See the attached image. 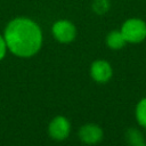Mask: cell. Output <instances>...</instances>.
<instances>
[{
  "label": "cell",
  "mask_w": 146,
  "mask_h": 146,
  "mask_svg": "<svg viewBox=\"0 0 146 146\" xmlns=\"http://www.w3.org/2000/svg\"><path fill=\"white\" fill-rule=\"evenodd\" d=\"M3 39L14 55L18 57H31L42 46V32L40 26L31 18L16 17L11 19L3 33Z\"/></svg>",
  "instance_id": "1"
},
{
  "label": "cell",
  "mask_w": 146,
  "mask_h": 146,
  "mask_svg": "<svg viewBox=\"0 0 146 146\" xmlns=\"http://www.w3.org/2000/svg\"><path fill=\"white\" fill-rule=\"evenodd\" d=\"M120 31L125 41L130 43H139L146 39V23L140 18L127 19Z\"/></svg>",
  "instance_id": "2"
},
{
  "label": "cell",
  "mask_w": 146,
  "mask_h": 146,
  "mask_svg": "<svg viewBox=\"0 0 146 146\" xmlns=\"http://www.w3.org/2000/svg\"><path fill=\"white\" fill-rule=\"evenodd\" d=\"M54 38L60 43H70L75 39L76 29L68 19H58L51 26Z\"/></svg>",
  "instance_id": "3"
},
{
  "label": "cell",
  "mask_w": 146,
  "mask_h": 146,
  "mask_svg": "<svg viewBox=\"0 0 146 146\" xmlns=\"http://www.w3.org/2000/svg\"><path fill=\"white\" fill-rule=\"evenodd\" d=\"M90 74H91V76L95 81L104 83V82H107L111 79L112 67H111L108 62L103 60V59H98V60H95L91 64Z\"/></svg>",
  "instance_id": "4"
},
{
  "label": "cell",
  "mask_w": 146,
  "mask_h": 146,
  "mask_svg": "<svg viewBox=\"0 0 146 146\" xmlns=\"http://www.w3.org/2000/svg\"><path fill=\"white\" fill-rule=\"evenodd\" d=\"M70 133V122L64 116H56L49 124V135L56 140L65 139Z\"/></svg>",
  "instance_id": "5"
},
{
  "label": "cell",
  "mask_w": 146,
  "mask_h": 146,
  "mask_svg": "<svg viewBox=\"0 0 146 146\" xmlns=\"http://www.w3.org/2000/svg\"><path fill=\"white\" fill-rule=\"evenodd\" d=\"M79 136H80L81 140H83L87 144H96V143L102 140L103 130H102V128L99 125L89 123V124L83 125L80 129Z\"/></svg>",
  "instance_id": "6"
},
{
  "label": "cell",
  "mask_w": 146,
  "mask_h": 146,
  "mask_svg": "<svg viewBox=\"0 0 146 146\" xmlns=\"http://www.w3.org/2000/svg\"><path fill=\"white\" fill-rule=\"evenodd\" d=\"M127 41L123 36V34L121 33V31H117V30H113L111 31L107 36H106V44L111 48V49H114V50H119L121 48H123L125 46Z\"/></svg>",
  "instance_id": "7"
},
{
  "label": "cell",
  "mask_w": 146,
  "mask_h": 146,
  "mask_svg": "<svg viewBox=\"0 0 146 146\" xmlns=\"http://www.w3.org/2000/svg\"><path fill=\"white\" fill-rule=\"evenodd\" d=\"M125 138H127V141H128L129 146H139V145L145 143L141 132L137 129H133V128H131L127 131Z\"/></svg>",
  "instance_id": "8"
},
{
  "label": "cell",
  "mask_w": 146,
  "mask_h": 146,
  "mask_svg": "<svg viewBox=\"0 0 146 146\" xmlns=\"http://www.w3.org/2000/svg\"><path fill=\"white\" fill-rule=\"evenodd\" d=\"M136 119L141 127L146 128V97L140 99L136 106Z\"/></svg>",
  "instance_id": "9"
},
{
  "label": "cell",
  "mask_w": 146,
  "mask_h": 146,
  "mask_svg": "<svg viewBox=\"0 0 146 146\" xmlns=\"http://www.w3.org/2000/svg\"><path fill=\"white\" fill-rule=\"evenodd\" d=\"M92 11L97 15H105L111 8L110 0H94L91 3Z\"/></svg>",
  "instance_id": "10"
},
{
  "label": "cell",
  "mask_w": 146,
  "mask_h": 146,
  "mask_svg": "<svg viewBox=\"0 0 146 146\" xmlns=\"http://www.w3.org/2000/svg\"><path fill=\"white\" fill-rule=\"evenodd\" d=\"M6 51H7V44H6V41H5L3 36L0 34V60L5 57Z\"/></svg>",
  "instance_id": "11"
},
{
  "label": "cell",
  "mask_w": 146,
  "mask_h": 146,
  "mask_svg": "<svg viewBox=\"0 0 146 146\" xmlns=\"http://www.w3.org/2000/svg\"><path fill=\"white\" fill-rule=\"evenodd\" d=\"M139 146H146V143H144V144H141V145H139Z\"/></svg>",
  "instance_id": "12"
}]
</instances>
